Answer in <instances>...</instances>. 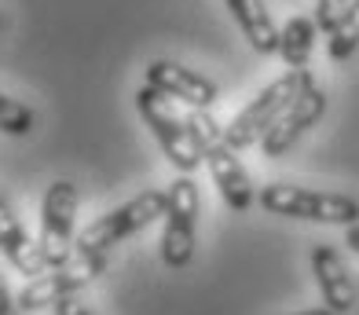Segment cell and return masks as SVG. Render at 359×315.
<instances>
[{
	"label": "cell",
	"instance_id": "obj_1",
	"mask_svg": "<svg viewBox=\"0 0 359 315\" xmlns=\"http://www.w3.org/2000/svg\"><path fill=\"white\" fill-rule=\"evenodd\" d=\"M187 128H191V140L198 147V154L205 161L209 176H213V184L220 191V198L227 202L231 213H246L253 202H257V191H253V180L246 173V165H242L238 151L224 136V125L209 118V110H187Z\"/></svg>",
	"mask_w": 359,
	"mask_h": 315
},
{
	"label": "cell",
	"instance_id": "obj_2",
	"mask_svg": "<svg viewBox=\"0 0 359 315\" xmlns=\"http://www.w3.org/2000/svg\"><path fill=\"white\" fill-rule=\"evenodd\" d=\"M257 202L264 213L290 220H312V224H337L352 227L359 224V202L348 194L312 191V187H293V184H264L257 191Z\"/></svg>",
	"mask_w": 359,
	"mask_h": 315
},
{
	"label": "cell",
	"instance_id": "obj_3",
	"mask_svg": "<svg viewBox=\"0 0 359 315\" xmlns=\"http://www.w3.org/2000/svg\"><path fill=\"white\" fill-rule=\"evenodd\" d=\"M165 217V191H140L136 198H128L125 206L103 213L100 220H92L77 239V257H100L110 253L114 246H121L125 239L140 235L143 227H151L154 220Z\"/></svg>",
	"mask_w": 359,
	"mask_h": 315
},
{
	"label": "cell",
	"instance_id": "obj_4",
	"mask_svg": "<svg viewBox=\"0 0 359 315\" xmlns=\"http://www.w3.org/2000/svg\"><path fill=\"white\" fill-rule=\"evenodd\" d=\"M308 81H316L312 74H308V66L304 70H286L283 77H275L264 92H260L257 99H250V103L224 125L227 143H231L235 151H250V147H257L260 140H264V132L279 121V114L297 99V92L308 85Z\"/></svg>",
	"mask_w": 359,
	"mask_h": 315
},
{
	"label": "cell",
	"instance_id": "obj_5",
	"mask_svg": "<svg viewBox=\"0 0 359 315\" xmlns=\"http://www.w3.org/2000/svg\"><path fill=\"white\" fill-rule=\"evenodd\" d=\"M198 184L191 180V173H180L165 191V217H161L165 220V227H161V264L169 272H180L191 264L194 239H198Z\"/></svg>",
	"mask_w": 359,
	"mask_h": 315
},
{
	"label": "cell",
	"instance_id": "obj_6",
	"mask_svg": "<svg viewBox=\"0 0 359 315\" xmlns=\"http://www.w3.org/2000/svg\"><path fill=\"white\" fill-rule=\"evenodd\" d=\"M136 110H140V118L147 121V128H151V136L158 140L161 154H165L180 173H194V169H198L202 154H198V147H194V140H191L187 118H184V114H176L169 95H161L158 88L143 85L136 92Z\"/></svg>",
	"mask_w": 359,
	"mask_h": 315
},
{
	"label": "cell",
	"instance_id": "obj_7",
	"mask_svg": "<svg viewBox=\"0 0 359 315\" xmlns=\"http://www.w3.org/2000/svg\"><path fill=\"white\" fill-rule=\"evenodd\" d=\"M77 206H81V194H77V184H70V180H55V184L44 191L41 253L48 260V268H62V264H70L77 257V239H74Z\"/></svg>",
	"mask_w": 359,
	"mask_h": 315
},
{
	"label": "cell",
	"instance_id": "obj_8",
	"mask_svg": "<svg viewBox=\"0 0 359 315\" xmlns=\"http://www.w3.org/2000/svg\"><path fill=\"white\" fill-rule=\"evenodd\" d=\"M103 268H107V253H100V257H77L70 264H62V268H52L48 275L41 272V275H34L19 290V308L22 311L55 308V301H62V297H74L85 286H92L95 279L103 275Z\"/></svg>",
	"mask_w": 359,
	"mask_h": 315
},
{
	"label": "cell",
	"instance_id": "obj_9",
	"mask_svg": "<svg viewBox=\"0 0 359 315\" xmlns=\"http://www.w3.org/2000/svg\"><path fill=\"white\" fill-rule=\"evenodd\" d=\"M323 114H326V92L316 85V81H308V85L297 92V99H293V103L279 114V121L264 132V140H260V154H264V158L290 154L293 143H297L312 125H319Z\"/></svg>",
	"mask_w": 359,
	"mask_h": 315
},
{
	"label": "cell",
	"instance_id": "obj_10",
	"mask_svg": "<svg viewBox=\"0 0 359 315\" xmlns=\"http://www.w3.org/2000/svg\"><path fill=\"white\" fill-rule=\"evenodd\" d=\"M143 85L158 88L169 99H180L184 107H194V110H209L220 99L217 81H209L205 74L191 70V66H180L172 59H154L143 70Z\"/></svg>",
	"mask_w": 359,
	"mask_h": 315
},
{
	"label": "cell",
	"instance_id": "obj_11",
	"mask_svg": "<svg viewBox=\"0 0 359 315\" xmlns=\"http://www.w3.org/2000/svg\"><path fill=\"white\" fill-rule=\"evenodd\" d=\"M312 272H316V286L323 293V304L334 308L337 315H345L355 308V283L345 268V260L334 246H316L312 250Z\"/></svg>",
	"mask_w": 359,
	"mask_h": 315
},
{
	"label": "cell",
	"instance_id": "obj_12",
	"mask_svg": "<svg viewBox=\"0 0 359 315\" xmlns=\"http://www.w3.org/2000/svg\"><path fill=\"white\" fill-rule=\"evenodd\" d=\"M0 253L8 257V264L15 272H22V275H41L48 268V260L41 253V242H34L26 235V227L22 220L15 217V209L0 198Z\"/></svg>",
	"mask_w": 359,
	"mask_h": 315
},
{
	"label": "cell",
	"instance_id": "obj_13",
	"mask_svg": "<svg viewBox=\"0 0 359 315\" xmlns=\"http://www.w3.org/2000/svg\"><path fill=\"white\" fill-rule=\"evenodd\" d=\"M224 4L235 15L242 37L250 41V48L257 55H279V29L283 26H275L264 0H224Z\"/></svg>",
	"mask_w": 359,
	"mask_h": 315
},
{
	"label": "cell",
	"instance_id": "obj_14",
	"mask_svg": "<svg viewBox=\"0 0 359 315\" xmlns=\"http://www.w3.org/2000/svg\"><path fill=\"white\" fill-rule=\"evenodd\" d=\"M316 37H319V22L308 19V15H293L279 29V59L290 70H304L316 52Z\"/></svg>",
	"mask_w": 359,
	"mask_h": 315
},
{
	"label": "cell",
	"instance_id": "obj_15",
	"mask_svg": "<svg viewBox=\"0 0 359 315\" xmlns=\"http://www.w3.org/2000/svg\"><path fill=\"white\" fill-rule=\"evenodd\" d=\"M355 48H359V0H352L345 15H341V22L326 33V52H330L334 62L352 59Z\"/></svg>",
	"mask_w": 359,
	"mask_h": 315
},
{
	"label": "cell",
	"instance_id": "obj_16",
	"mask_svg": "<svg viewBox=\"0 0 359 315\" xmlns=\"http://www.w3.org/2000/svg\"><path fill=\"white\" fill-rule=\"evenodd\" d=\"M34 125H37L34 110H29L26 103H19V99L0 92V132H8V136H29Z\"/></svg>",
	"mask_w": 359,
	"mask_h": 315
},
{
	"label": "cell",
	"instance_id": "obj_17",
	"mask_svg": "<svg viewBox=\"0 0 359 315\" xmlns=\"http://www.w3.org/2000/svg\"><path fill=\"white\" fill-rule=\"evenodd\" d=\"M348 4H352V0H316V22H319V29L330 33L341 22V15H345Z\"/></svg>",
	"mask_w": 359,
	"mask_h": 315
},
{
	"label": "cell",
	"instance_id": "obj_18",
	"mask_svg": "<svg viewBox=\"0 0 359 315\" xmlns=\"http://www.w3.org/2000/svg\"><path fill=\"white\" fill-rule=\"evenodd\" d=\"M55 315H92V308L85 301H77V293L74 297H62V301H55Z\"/></svg>",
	"mask_w": 359,
	"mask_h": 315
},
{
	"label": "cell",
	"instance_id": "obj_19",
	"mask_svg": "<svg viewBox=\"0 0 359 315\" xmlns=\"http://www.w3.org/2000/svg\"><path fill=\"white\" fill-rule=\"evenodd\" d=\"M0 315H22V308H19V297H15V293L8 290L4 275H0Z\"/></svg>",
	"mask_w": 359,
	"mask_h": 315
},
{
	"label": "cell",
	"instance_id": "obj_20",
	"mask_svg": "<svg viewBox=\"0 0 359 315\" xmlns=\"http://www.w3.org/2000/svg\"><path fill=\"white\" fill-rule=\"evenodd\" d=\"M345 242H348V246H352V250L359 253V224H352V227L345 231Z\"/></svg>",
	"mask_w": 359,
	"mask_h": 315
},
{
	"label": "cell",
	"instance_id": "obj_21",
	"mask_svg": "<svg viewBox=\"0 0 359 315\" xmlns=\"http://www.w3.org/2000/svg\"><path fill=\"white\" fill-rule=\"evenodd\" d=\"M301 315H337V311H334V308H326V304H323V308H312V311H301Z\"/></svg>",
	"mask_w": 359,
	"mask_h": 315
},
{
	"label": "cell",
	"instance_id": "obj_22",
	"mask_svg": "<svg viewBox=\"0 0 359 315\" xmlns=\"http://www.w3.org/2000/svg\"><path fill=\"white\" fill-rule=\"evenodd\" d=\"M0 29H4V19H0Z\"/></svg>",
	"mask_w": 359,
	"mask_h": 315
}]
</instances>
